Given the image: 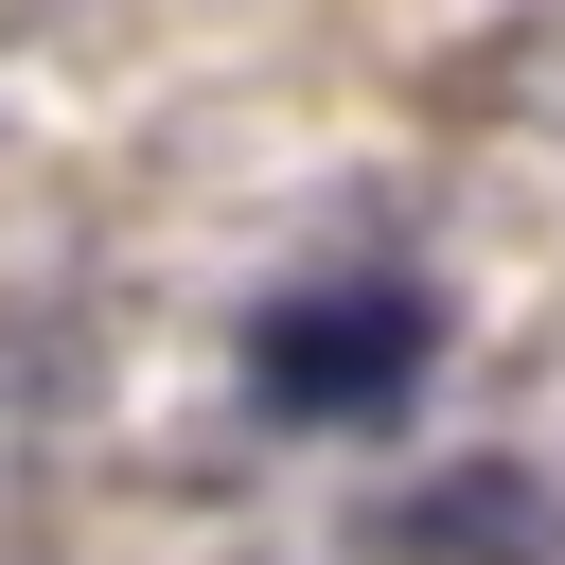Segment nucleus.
Returning <instances> with one entry per match:
<instances>
[{
    "label": "nucleus",
    "mask_w": 565,
    "mask_h": 565,
    "mask_svg": "<svg viewBox=\"0 0 565 565\" xmlns=\"http://www.w3.org/2000/svg\"><path fill=\"white\" fill-rule=\"evenodd\" d=\"M424 371H441V300L406 265H318L247 318V406L265 424H406Z\"/></svg>",
    "instance_id": "f257e3e1"
},
{
    "label": "nucleus",
    "mask_w": 565,
    "mask_h": 565,
    "mask_svg": "<svg viewBox=\"0 0 565 565\" xmlns=\"http://www.w3.org/2000/svg\"><path fill=\"white\" fill-rule=\"evenodd\" d=\"M371 565H547V494L512 459H459L406 512H371Z\"/></svg>",
    "instance_id": "f03ea898"
}]
</instances>
